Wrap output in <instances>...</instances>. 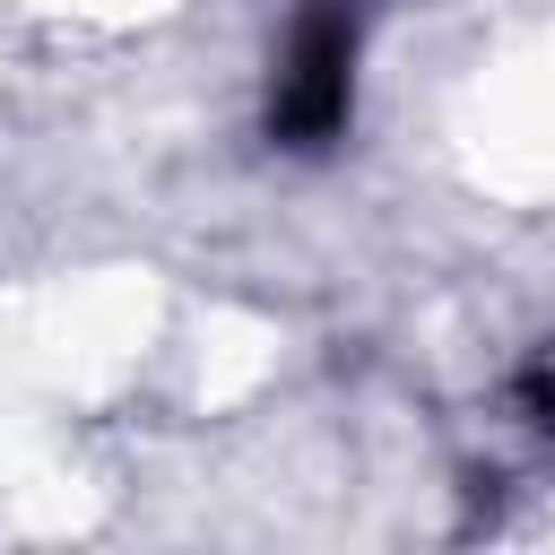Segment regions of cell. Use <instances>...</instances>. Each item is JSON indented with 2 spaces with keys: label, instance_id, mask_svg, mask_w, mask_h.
Segmentation results:
<instances>
[{
  "label": "cell",
  "instance_id": "6da1fadb",
  "mask_svg": "<svg viewBox=\"0 0 555 555\" xmlns=\"http://www.w3.org/2000/svg\"><path fill=\"white\" fill-rule=\"evenodd\" d=\"M356 0H304L295 35H286V61H278V87H269V139L286 147H330L347 130V104H356Z\"/></svg>",
  "mask_w": 555,
  "mask_h": 555
},
{
  "label": "cell",
  "instance_id": "7a4b0ae2",
  "mask_svg": "<svg viewBox=\"0 0 555 555\" xmlns=\"http://www.w3.org/2000/svg\"><path fill=\"white\" fill-rule=\"evenodd\" d=\"M512 390H520V416H529L538 434H555V347H546L538 364H520V382H512Z\"/></svg>",
  "mask_w": 555,
  "mask_h": 555
}]
</instances>
